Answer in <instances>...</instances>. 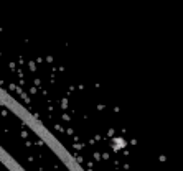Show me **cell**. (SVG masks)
I'll return each mask as SVG.
<instances>
[{
  "label": "cell",
  "instance_id": "cell-1",
  "mask_svg": "<svg viewBox=\"0 0 183 171\" xmlns=\"http://www.w3.org/2000/svg\"><path fill=\"white\" fill-rule=\"evenodd\" d=\"M114 143H116V145H114V148H116V150H117V148L121 146V143H122V145H124V140H116V141H114Z\"/></svg>",
  "mask_w": 183,
  "mask_h": 171
}]
</instances>
